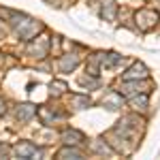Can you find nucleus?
Segmentation results:
<instances>
[{
  "label": "nucleus",
  "mask_w": 160,
  "mask_h": 160,
  "mask_svg": "<svg viewBox=\"0 0 160 160\" xmlns=\"http://www.w3.org/2000/svg\"><path fill=\"white\" fill-rule=\"evenodd\" d=\"M38 115H41L43 124H53L58 118H64L62 111H51V109H47V107H41V109H38Z\"/></svg>",
  "instance_id": "obj_9"
},
{
  "label": "nucleus",
  "mask_w": 160,
  "mask_h": 160,
  "mask_svg": "<svg viewBox=\"0 0 160 160\" xmlns=\"http://www.w3.org/2000/svg\"><path fill=\"white\" fill-rule=\"evenodd\" d=\"M43 26H41V22H37V19H32V17H22L17 24H15V32H17V37L24 38V41H30V38L37 37V32L41 30Z\"/></svg>",
  "instance_id": "obj_1"
},
{
  "label": "nucleus",
  "mask_w": 160,
  "mask_h": 160,
  "mask_svg": "<svg viewBox=\"0 0 160 160\" xmlns=\"http://www.w3.org/2000/svg\"><path fill=\"white\" fill-rule=\"evenodd\" d=\"M149 73H148V66L145 64H141V62H137V64H132L126 73L122 75L124 81H139V79H148Z\"/></svg>",
  "instance_id": "obj_3"
},
{
  "label": "nucleus",
  "mask_w": 160,
  "mask_h": 160,
  "mask_svg": "<svg viewBox=\"0 0 160 160\" xmlns=\"http://www.w3.org/2000/svg\"><path fill=\"white\" fill-rule=\"evenodd\" d=\"M28 51H30L32 56H37V58H45L47 51H49V41H47V37H38L37 41L28 47Z\"/></svg>",
  "instance_id": "obj_5"
},
{
  "label": "nucleus",
  "mask_w": 160,
  "mask_h": 160,
  "mask_svg": "<svg viewBox=\"0 0 160 160\" xmlns=\"http://www.w3.org/2000/svg\"><path fill=\"white\" fill-rule=\"evenodd\" d=\"M77 64H79V56L77 53H66V56H62L60 60H58V68H60L62 73H68V71H73Z\"/></svg>",
  "instance_id": "obj_7"
},
{
  "label": "nucleus",
  "mask_w": 160,
  "mask_h": 160,
  "mask_svg": "<svg viewBox=\"0 0 160 160\" xmlns=\"http://www.w3.org/2000/svg\"><path fill=\"white\" fill-rule=\"evenodd\" d=\"M9 154H11V148H9V145H2V143H0V158H7Z\"/></svg>",
  "instance_id": "obj_19"
},
{
  "label": "nucleus",
  "mask_w": 160,
  "mask_h": 160,
  "mask_svg": "<svg viewBox=\"0 0 160 160\" xmlns=\"http://www.w3.org/2000/svg\"><path fill=\"white\" fill-rule=\"evenodd\" d=\"M34 113H37V107H34V105H19L17 111H15V115H17L19 122H28Z\"/></svg>",
  "instance_id": "obj_10"
},
{
  "label": "nucleus",
  "mask_w": 160,
  "mask_h": 160,
  "mask_svg": "<svg viewBox=\"0 0 160 160\" xmlns=\"http://www.w3.org/2000/svg\"><path fill=\"white\" fill-rule=\"evenodd\" d=\"M83 139H86L83 132H79V130H75V128H68V130L62 132V141H64L66 145H79Z\"/></svg>",
  "instance_id": "obj_8"
},
{
  "label": "nucleus",
  "mask_w": 160,
  "mask_h": 160,
  "mask_svg": "<svg viewBox=\"0 0 160 160\" xmlns=\"http://www.w3.org/2000/svg\"><path fill=\"white\" fill-rule=\"evenodd\" d=\"M115 11H118V7H115L113 2H107V4L102 7V17H105L107 22H113V19H115Z\"/></svg>",
  "instance_id": "obj_15"
},
{
  "label": "nucleus",
  "mask_w": 160,
  "mask_h": 160,
  "mask_svg": "<svg viewBox=\"0 0 160 160\" xmlns=\"http://www.w3.org/2000/svg\"><path fill=\"white\" fill-rule=\"evenodd\" d=\"M122 105H124L122 92H107V94H105V98H102V107H107V109H111V111L120 109Z\"/></svg>",
  "instance_id": "obj_6"
},
{
  "label": "nucleus",
  "mask_w": 160,
  "mask_h": 160,
  "mask_svg": "<svg viewBox=\"0 0 160 160\" xmlns=\"http://www.w3.org/2000/svg\"><path fill=\"white\" fill-rule=\"evenodd\" d=\"M13 152L17 158H38L41 156V149H37L32 143H19V145H15Z\"/></svg>",
  "instance_id": "obj_4"
},
{
  "label": "nucleus",
  "mask_w": 160,
  "mask_h": 160,
  "mask_svg": "<svg viewBox=\"0 0 160 160\" xmlns=\"http://www.w3.org/2000/svg\"><path fill=\"white\" fill-rule=\"evenodd\" d=\"M122 62H124V58L118 56V53H100V66L102 68H111V66L122 64Z\"/></svg>",
  "instance_id": "obj_11"
},
{
  "label": "nucleus",
  "mask_w": 160,
  "mask_h": 160,
  "mask_svg": "<svg viewBox=\"0 0 160 160\" xmlns=\"http://www.w3.org/2000/svg\"><path fill=\"white\" fill-rule=\"evenodd\" d=\"M51 94L53 96H60V94H64V90H66V83L64 81H51Z\"/></svg>",
  "instance_id": "obj_18"
},
{
  "label": "nucleus",
  "mask_w": 160,
  "mask_h": 160,
  "mask_svg": "<svg viewBox=\"0 0 160 160\" xmlns=\"http://www.w3.org/2000/svg\"><path fill=\"white\" fill-rule=\"evenodd\" d=\"M79 83L86 88H98L100 86V79L98 77H92V73H88V77H81L79 79Z\"/></svg>",
  "instance_id": "obj_17"
},
{
  "label": "nucleus",
  "mask_w": 160,
  "mask_h": 160,
  "mask_svg": "<svg viewBox=\"0 0 160 160\" xmlns=\"http://www.w3.org/2000/svg\"><path fill=\"white\" fill-rule=\"evenodd\" d=\"M130 105H132V109H145L148 107V94H141V96H135V98H130Z\"/></svg>",
  "instance_id": "obj_16"
},
{
  "label": "nucleus",
  "mask_w": 160,
  "mask_h": 160,
  "mask_svg": "<svg viewBox=\"0 0 160 160\" xmlns=\"http://www.w3.org/2000/svg\"><path fill=\"white\" fill-rule=\"evenodd\" d=\"M68 102L73 105L75 109H86V107H90V98L88 96H81V94H73Z\"/></svg>",
  "instance_id": "obj_13"
},
{
  "label": "nucleus",
  "mask_w": 160,
  "mask_h": 160,
  "mask_svg": "<svg viewBox=\"0 0 160 160\" xmlns=\"http://www.w3.org/2000/svg\"><path fill=\"white\" fill-rule=\"evenodd\" d=\"M58 158H75V160H79V158H83V154H81L79 149L66 145L64 149H60V152H58Z\"/></svg>",
  "instance_id": "obj_12"
},
{
  "label": "nucleus",
  "mask_w": 160,
  "mask_h": 160,
  "mask_svg": "<svg viewBox=\"0 0 160 160\" xmlns=\"http://www.w3.org/2000/svg\"><path fill=\"white\" fill-rule=\"evenodd\" d=\"M90 148H92V152H96V154H102V156H105V154H113V149L109 148V145H107V143H105V141H100V139H96V141H92V145H90Z\"/></svg>",
  "instance_id": "obj_14"
},
{
  "label": "nucleus",
  "mask_w": 160,
  "mask_h": 160,
  "mask_svg": "<svg viewBox=\"0 0 160 160\" xmlns=\"http://www.w3.org/2000/svg\"><path fill=\"white\" fill-rule=\"evenodd\" d=\"M2 113H4V102L0 100V115H2Z\"/></svg>",
  "instance_id": "obj_20"
},
{
  "label": "nucleus",
  "mask_w": 160,
  "mask_h": 160,
  "mask_svg": "<svg viewBox=\"0 0 160 160\" xmlns=\"http://www.w3.org/2000/svg\"><path fill=\"white\" fill-rule=\"evenodd\" d=\"M160 19V15L156 11H148V9H143V11L137 13V24L141 30H149L152 26H156Z\"/></svg>",
  "instance_id": "obj_2"
}]
</instances>
